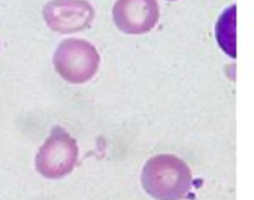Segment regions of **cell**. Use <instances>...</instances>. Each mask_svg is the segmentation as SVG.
I'll return each mask as SVG.
<instances>
[{
	"mask_svg": "<svg viewBox=\"0 0 254 200\" xmlns=\"http://www.w3.org/2000/svg\"><path fill=\"white\" fill-rule=\"evenodd\" d=\"M52 61L56 73L64 81L71 84H83L97 74L101 56L89 41L66 38L56 47Z\"/></svg>",
	"mask_w": 254,
	"mask_h": 200,
	"instance_id": "obj_2",
	"label": "cell"
},
{
	"mask_svg": "<svg viewBox=\"0 0 254 200\" xmlns=\"http://www.w3.org/2000/svg\"><path fill=\"white\" fill-rule=\"evenodd\" d=\"M235 22H237V6L231 5L222 13L216 23V40L220 47L235 58Z\"/></svg>",
	"mask_w": 254,
	"mask_h": 200,
	"instance_id": "obj_6",
	"label": "cell"
},
{
	"mask_svg": "<svg viewBox=\"0 0 254 200\" xmlns=\"http://www.w3.org/2000/svg\"><path fill=\"white\" fill-rule=\"evenodd\" d=\"M113 22L126 35H145L158 24V0H117L113 5Z\"/></svg>",
	"mask_w": 254,
	"mask_h": 200,
	"instance_id": "obj_5",
	"label": "cell"
},
{
	"mask_svg": "<svg viewBox=\"0 0 254 200\" xmlns=\"http://www.w3.org/2000/svg\"><path fill=\"white\" fill-rule=\"evenodd\" d=\"M192 183L190 167L173 154L151 157L142 168V188L154 199H185L190 194Z\"/></svg>",
	"mask_w": 254,
	"mask_h": 200,
	"instance_id": "obj_1",
	"label": "cell"
},
{
	"mask_svg": "<svg viewBox=\"0 0 254 200\" xmlns=\"http://www.w3.org/2000/svg\"><path fill=\"white\" fill-rule=\"evenodd\" d=\"M42 14L50 29L69 35L88 28L95 12L87 0H50L44 6Z\"/></svg>",
	"mask_w": 254,
	"mask_h": 200,
	"instance_id": "obj_4",
	"label": "cell"
},
{
	"mask_svg": "<svg viewBox=\"0 0 254 200\" xmlns=\"http://www.w3.org/2000/svg\"><path fill=\"white\" fill-rule=\"evenodd\" d=\"M78 156L76 140L61 126H54L36 156V170L47 179H61L74 170Z\"/></svg>",
	"mask_w": 254,
	"mask_h": 200,
	"instance_id": "obj_3",
	"label": "cell"
},
{
	"mask_svg": "<svg viewBox=\"0 0 254 200\" xmlns=\"http://www.w3.org/2000/svg\"><path fill=\"white\" fill-rule=\"evenodd\" d=\"M168 1H176V0H168Z\"/></svg>",
	"mask_w": 254,
	"mask_h": 200,
	"instance_id": "obj_7",
	"label": "cell"
}]
</instances>
